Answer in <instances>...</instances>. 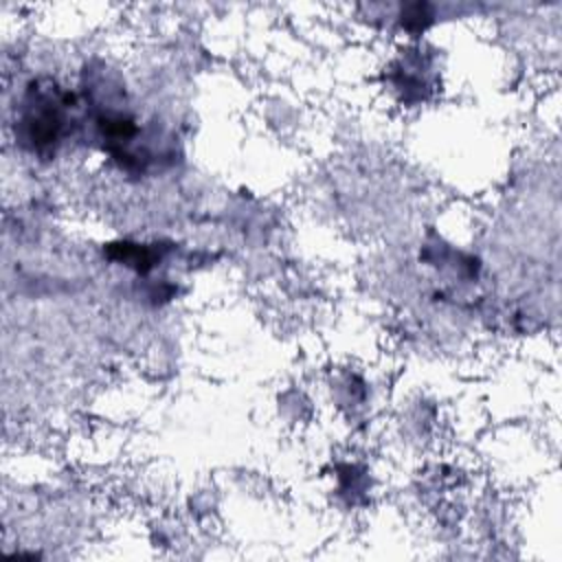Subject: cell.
<instances>
[{"mask_svg":"<svg viewBox=\"0 0 562 562\" xmlns=\"http://www.w3.org/2000/svg\"><path fill=\"white\" fill-rule=\"evenodd\" d=\"M22 125L26 130V138L35 149H44L57 143L64 116H61V103L48 92H40L37 99H33L26 105Z\"/></svg>","mask_w":562,"mask_h":562,"instance_id":"obj_1","label":"cell"}]
</instances>
